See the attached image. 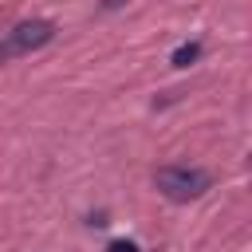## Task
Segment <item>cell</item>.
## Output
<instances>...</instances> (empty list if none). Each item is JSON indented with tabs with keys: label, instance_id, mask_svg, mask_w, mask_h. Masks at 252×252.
I'll list each match as a JSON object with an SVG mask.
<instances>
[{
	"label": "cell",
	"instance_id": "4",
	"mask_svg": "<svg viewBox=\"0 0 252 252\" xmlns=\"http://www.w3.org/2000/svg\"><path fill=\"white\" fill-rule=\"evenodd\" d=\"M106 252H142V248H138L134 240H110V244H106Z\"/></svg>",
	"mask_w": 252,
	"mask_h": 252
},
{
	"label": "cell",
	"instance_id": "3",
	"mask_svg": "<svg viewBox=\"0 0 252 252\" xmlns=\"http://www.w3.org/2000/svg\"><path fill=\"white\" fill-rule=\"evenodd\" d=\"M197 59H201V43H197V39L181 43V47L169 55V63H173V67H189V63H197Z\"/></svg>",
	"mask_w": 252,
	"mask_h": 252
},
{
	"label": "cell",
	"instance_id": "2",
	"mask_svg": "<svg viewBox=\"0 0 252 252\" xmlns=\"http://www.w3.org/2000/svg\"><path fill=\"white\" fill-rule=\"evenodd\" d=\"M51 39H55V24H51V20H24V24H16V28L0 39V47H4V55L12 59V55H28V51L51 43Z\"/></svg>",
	"mask_w": 252,
	"mask_h": 252
},
{
	"label": "cell",
	"instance_id": "1",
	"mask_svg": "<svg viewBox=\"0 0 252 252\" xmlns=\"http://www.w3.org/2000/svg\"><path fill=\"white\" fill-rule=\"evenodd\" d=\"M154 185L169 201H197V197L209 193L213 177L205 169H197V165H158L154 169Z\"/></svg>",
	"mask_w": 252,
	"mask_h": 252
}]
</instances>
